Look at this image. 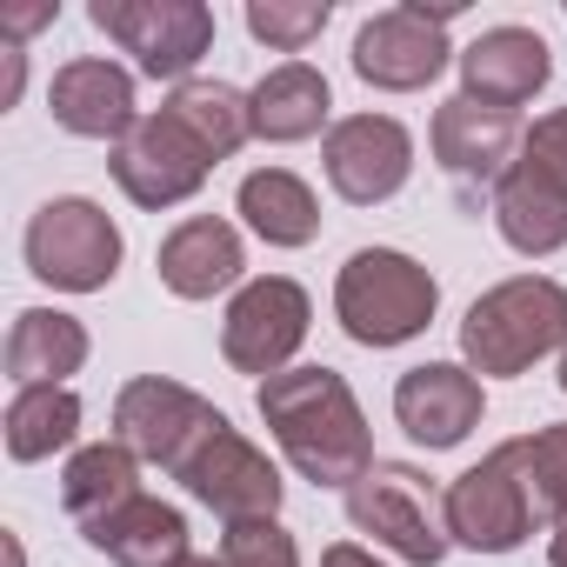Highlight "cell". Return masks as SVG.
Returning <instances> with one entry per match:
<instances>
[{
	"label": "cell",
	"mask_w": 567,
	"mask_h": 567,
	"mask_svg": "<svg viewBox=\"0 0 567 567\" xmlns=\"http://www.w3.org/2000/svg\"><path fill=\"white\" fill-rule=\"evenodd\" d=\"M274 447L288 454V467L315 487H354L368 467H374V434H368V414L354 401V388L334 374V368H288L260 381L254 394Z\"/></svg>",
	"instance_id": "6da1fadb"
},
{
	"label": "cell",
	"mask_w": 567,
	"mask_h": 567,
	"mask_svg": "<svg viewBox=\"0 0 567 567\" xmlns=\"http://www.w3.org/2000/svg\"><path fill=\"white\" fill-rule=\"evenodd\" d=\"M461 354L467 374H527L547 354H567V288L547 274H514L501 288H487L467 321H461Z\"/></svg>",
	"instance_id": "7a4b0ae2"
},
{
	"label": "cell",
	"mask_w": 567,
	"mask_h": 567,
	"mask_svg": "<svg viewBox=\"0 0 567 567\" xmlns=\"http://www.w3.org/2000/svg\"><path fill=\"white\" fill-rule=\"evenodd\" d=\"M434 308H441V280L401 247H361L334 280V321L361 348H408L414 334H427Z\"/></svg>",
	"instance_id": "3957f363"
},
{
	"label": "cell",
	"mask_w": 567,
	"mask_h": 567,
	"mask_svg": "<svg viewBox=\"0 0 567 567\" xmlns=\"http://www.w3.org/2000/svg\"><path fill=\"white\" fill-rule=\"evenodd\" d=\"M447 514V540L474 547V554H514L534 534V487H527V461L520 441H501L494 454H481L461 481H447L441 494Z\"/></svg>",
	"instance_id": "277c9868"
},
{
	"label": "cell",
	"mask_w": 567,
	"mask_h": 567,
	"mask_svg": "<svg viewBox=\"0 0 567 567\" xmlns=\"http://www.w3.org/2000/svg\"><path fill=\"white\" fill-rule=\"evenodd\" d=\"M121 254H127V240H121L114 214L87 194H61L28 220V267H34V280H48L61 295H101L121 274Z\"/></svg>",
	"instance_id": "5b68a950"
},
{
	"label": "cell",
	"mask_w": 567,
	"mask_h": 567,
	"mask_svg": "<svg viewBox=\"0 0 567 567\" xmlns=\"http://www.w3.org/2000/svg\"><path fill=\"white\" fill-rule=\"evenodd\" d=\"M348 520H354V534H374L408 567H441L447 547H454L447 540V514H441L427 474L421 467H401V461H374L348 487Z\"/></svg>",
	"instance_id": "8992f818"
},
{
	"label": "cell",
	"mask_w": 567,
	"mask_h": 567,
	"mask_svg": "<svg viewBox=\"0 0 567 567\" xmlns=\"http://www.w3.org/2000/svg\"><path fill=\"white\" fill-rule=\"evenodd\" d=\"M87 21L134 54V68L147 81H194V68L214 54V14L200 0H94Z\"/></svg>",
	"instance_id": "52a82bcc"
},
{
	"label": "cell",
	"mask_w": 567,
	"mask_h": 567,
	"mask_svg": "<svg viewBox=\"0 0 567 567\" xmlns=\"http://www.w3.org/2000/svg\"><path fill=\"white\" fill-rule=\"evenodd\" d=\"M308 328H315V301H308L301 280H288V274H260V280H247V288L227 301L220 354H227L234 374L274 381V374H288V361L301 354Z\"/></svg>",
	"instance_id": "ba28073f"
},
{
	"label": "cell",
	"mask_w": 567,
	"mask_h": 567,
	"mask_svg": "<svg viewBox=\"0 0 567 567\" xmlns=\"http://www.w3.org/2000/svg\"><path fill=\"white\" fill-rule=\"evenodd\" d=\"M220 421H227V414H220L214 401H200L194 388H181V381H167V374H141V381H127V388L114 394V441H121L134 461L167 467V474H181L187 454H194Z\"/></svg>",
	"instance_id": "9c48e42d"
},
{
	"label": "cell",
	"mask_w": 567,
	"mask_h": 567,
	"mask_svg": "<svg viewBox=\"0 0 567 567\" xmlns=\"http://www.w3.org/2000/svg\"><path fill=\"white\" fill-rule=\"evenodd\" d=\"M447 21H454V8H427V0H408V8H388V14L361 21L354 74L381 94H414V87L441 81V68L461 61L447 48Z\"/></svg>",
	"instance_id": "30bf717a"
},
{
	"label": "cell",
	"mask_w": 567,
	"mask_h": 567,
	"mask_svg": "<svg viewBox=\"0 0 567 567\" xmlns=\"http://www.w3.org/2000/svg\"><path fill=\"white\" fill-rule=\"evenodd\" d=\"M200 507H214L227 527H247V520H274L280 514V494H288V481H280V467L234 427V421H220L194 454H187V467L174 474Z\"/></svg>",
	"instance_id": "8fae6325"
},
{
	"label": "cell",
	"mask_w": 567,
	"mask_h": 567,
	"mask_svg": "<svg viewBox=\"0 0 567 567\" xmlns=\"http://www.w3.org/2000/svg\"><path fill=\"white\" fill-rule=\"evenodd\" d=\"M328 181L348 207H381L414 174V134L394 114H348L328 127Z\"/></svg>",
	"instance_id": "7c38bea8"
},
{
	"label": "cell",
	"mask_w": 567,
	"mask_h": 567,
	"mask_svg": "<svg viewBox=\"0 0 567 567\" xmlns=\"http://www.w3.org/2000/svg\"><path fill=\"white\" fill-rule=\"evenodd\" d=\"M114 181H121V194L134 200V207H147V214H161V207H181V200H194L200 187H207V174H214V161L167 121V114H147L121 147H114Z\"/></svg>",
	"instance_id": "4fadbf2b"
},
{
	"label": "cell",
	"mask_w": 567,
	"mask_h": 567,
	"mask_svg": "<svg viewBox=\"0 0 567 567\" xmlns=\"http://www.w3.org/2000/svg\"><path fill=\"white\" fill-rule=\"evenodd\" d=\"M527 127L514 107H487V101H441L434 107V161L461 181V187H501L507 167L520 161Z\"/></svg>",
	"instance_id": "5bb4252c"
},
{
	"label": "cell",
	"mask_w": 567,
	"mask_h": 567,
	"mask_svg": "<svg viewBox=\"0 0 567 567\" xmlns=\"http://www.w3.org/2000/svg\"><path fill=\"white\" fill-rule=\"evenodd\" d=\"M487 401H481V381L454 361H427V368H408L394 381V421L408 427V441H421L427 454H447L461 447L474 427H481Z\"/></svg>",
	"instance_id": "9a60e30c"
},
{
	"label": "cell",
	"mask_w": 567,
	"mask_h": 567,
	"mask_svg": "<svg viewBox=\"0 0 567 567\" xmlns=\"http://www.w3.org/2000/svg\"><path fill=\"white\" fill-rule=\"evenodd\" d=\"M48 114H54V127H68V134H81V141H127L147 114L134 107V74L127 68H114V61H68L61 74H54V87H48Z\"/></svg>",
	"instance_id": "2e32d148"
},
{
	"label": "cell",
	"mask_w": 567,
	"mask_h": 567,
	"mask_svg": "<svg viewBox=\"0 0 567 567\" xmlns=\"http://www.w3.org/2000/svg\"><path fill=\"white\" fill-rule=\"evenodd\" d=\"M554 81V48L534 28H487L461 48V94L487 107H520Z\"/></svg>",
	"instance_id": "e0dca14e"
},
{
	"label": "cell",
	"mask_w": 567,
	"mask_h": 567,
	"mask_svg": "<svg viewBox=\"0 0 567 567\" xmlns=\"http://www.w3.org/2000/svg\"><path fill=\"white\" fill-rule=\"evenodd\" d=\"M240 267H247V247H240L234 220H220V214L181 220V227L161 240V254H154L161 288L181 295V301H214V295H227L234 280H240Z\"/></svg>",
	"instance_id": "ac0fdd59"
},
{
	"label": "cell",
	"mask_w": 567,
	"mask_h": 567,
	"mask_svg": "<svg viewBox=\"0 0 567 567\" xmlns=\"http://www.w3.org/2000/svg\"><path fill=\"white\" fill-rule=\"evenodd\" d=\"M494 227L514 254L547 260L567 247V187L554 174H540L534 161H514L507 181L494 187Z\"/></svg>",
	"instance_id": "d6986e66"
},
{
	"label": "cell",
	"mask_w": 567,
	"mask_h": 567,
	"mask_svg": "<svg viewBox=\"0 0 567 567\" xmlns=\"http://www.w3.org/2000/svg\"><path fill=\"white\" fill-rule=\"evenodd\" d=\"M81 534H87V547L107 554L114 567H181V560H187V520H181V507H167V501H154V494L121 501L114 514L87 520Z\"/></svg>",
	"instance_id": "ffe728a7"
},
{
	"label": "cell",
	"mask_w": 567,
	"mask_h": 567,
	"mask_svg": "<svg viewBox=\"0 0 567 567\" xmlns=\"http://www.w3.org/2000/svg\"><path fill=\"white\" fill-rule=\"evenodd\" d=\"M254 141H274V147H295V141H315L334 114V94H328V74L308 68V61H280L254 94Z\"/></svg>",
	"instance_id": "44dd1931"
},
{
	"label": "cell",
	"mask_w": 567,
	"mask_h": 567,
	"mask_svg": "<svg viewBox=\"0 0 567 567\" xmlns=\"http://www.w3.org/2000/svg\"><path fill=\"white\" fill-rule=\"evenodd\" d=\"M87 361V328L61 308H21L8 328V381L14 388H68Z\"/></svg>",
	"instance_id": "7402d4cb"
},
{
	"label": "cell",
	"mask_w": 567,
	"mask_h": 567,
	"mask_svg": "<svg viewBox=\"0 0 567 567\" xmlns=\"http://www.w3.org/2000/svg\"><path fill=\"white\" fill-rule=\"evenodd\" d=\"M161 114H167V121H174V127H181L214 167L254 141V107H247V94L227 87V81H181V87L167 94Z\"/></svg>",
	"instance_id": "603a6c76"
},
{
	"label": "cell",
	"mask_w": 567,
	"mask_h": 567,
	"mask_svg": "<svg viewBox=\"0 0 567 567\" xmlns=\"http://www.w3.org/2000/svg\"><path fill=\"white\" fill-rule=\"evenodd\" d=\"M240 220L267 240V247H308L321 234V200L301 174L288 167H254L240 181Z\"/></svg>",
	"instance_id": "cb8c5ba5"
},
{
	"label": "cell",
	"mask_w": 567,
	"mask_h": 567,
	"mask_svg": "<svg viewBox=\"0 0 567 567\" xmlns=\"http://www.w3.org/2000/svg\"><path fill=\"white\" fill-rule=\"evenodd\" d=\"M141 494V461L121 447V441H94V447H81L74 461H68V474H61V501H68V514L87 527V520H101V514H114L121 501H134Z\"/></svg>",
	"instance_id": "d4e9b609"
},
{
	"label": "cell",
	"mask_w": 567,
	"mask_h": 567,
	"mask_svg": "<svg viewBox=\"0 0 567 567\" xmlns=\"http://www.w3.org/2000/svg\"><path fill=\"white\" fill-rule=\"evenodd\" d=\"M74 434H81L74 388H14V401H8V454L14 461H48V454L74 447Z\"/></svg>",
	"instance_id": "484cf974"
},
{
	"label": "cell",
	"mask_w": 567,
	"mask_h": 567,
	"mask_svg": "<svg viewBox=\"0 0 567 567\" xmlns=\"http://www.w3.org/2000/svg\"><path fill=\"white\" fill-rule=\"evenodd\" d=\"M328 21H334L328 0H247V34L267 41L274 54H301L308 41H321Z\"/></svg>",
	"instance_id": "4316f807"
},
{
	"label": "cell",
	"mask_w": 567,
	"mask_h": 567,
	"mask_svg": "<svg viewBox=\"0 0 567 567\" xmlns=\"http://www.w3.org/2000/svg\"><path fill=\"white\" fill-rule=\"evenodd\" d=\"M520 461H527L534 507H540V514H554V527H560V520H567V421L520 434Z\"/></svg>",
	"instance_id": "83f0119b"
},
{
	"label": "cell",
	"mask_w": 567,
	"mask_h": 567,
	"mask_svg": "<svg viewBox=\"0 0 567 567\" xmlns=\"http://www.w3.org/2000/svg\"><path fill=\"white\" fill-rule=\"evenodd\" d=\"M220 567H301V547L280 520H247L220 534Z\"/></svg>",
	"instance_id": "f1b7e54d"
},
{
	"label": "cell",
	"mask_w": 567,
	"mask_h": 567,
	"mask_svg": "<svg viewBox=\"0 0 567 567\" xmlns=\"http://www.w3.org/2000/svg\"><path fill=\"white\" fill-rule=\"evenodd\" d=\"M520 161H534L540 174H554V181L567 187V107H554V114H540V121L527 127Z\"/></svg>",
	"instance_id": "f546056e"
},
{
	"label": "cell",
	"mask_w": 567,
	"mask_h": 567,
	"mask_svg": "<svg viewBox=\"0 0 567 567\" xmlns=\"http://www.w3.org/2000/svg\"><path fill=\"white\" fill-rule=\"evenodd\" d=\"M321 567H381V560H374L368 547H354V540H341V547H328V554H321Z\"/></svg>",
	"instance_id": "4dcf8cb0"
},
{
	"label": "cell",
	"mask_w": 567,
	"mask_h": 567,
	"mask_svg": "<svg viewBox=\"0 0 567 567\" xmlns=\"http://www.w3.org/2000/svg\"><path fill=\"white\" fill-rule=\"evenodd\" d=\"M547 560H554V567H567V520L554 527V540H547Z\"/></svg>",
	"instance_id": "1f68e13d"
},
{
	"label": "cell",
	"mask_w": 567,
	"mask_h": 567,
	"mask_svg": "<svg viewBox=\"0 0 567 567\" xmlns=\"http://www.w3.org/2000/svg\"><path fill=\"white\" fill-rule=\"evenodd\" d=\"M181 567H220V554H187Z\"/></svg>",
	"instance_id": "d6a6232c"
},
{
	"label": "cell",
	"mask_w": 567,
	"mask_h": 567,
	"mask_svg": "<svg viewBox=\"0 0 567 567\" xmlns=\"http://www.w3.org/2000/svg\"><path fill=\"white\" fill-rule=\"evenodd\" d=\"M8 567H21V540L14 534H8Z\"/></svg>",
	"instance_id": "836d02e7"
},
{
	"label": "cell",
	"mask_w": 567,
	"mask_h": 567,
	"mask_svg": "<svg viewBox=\"0 0 567 567\" xmlns=\"http://www.w3.org/2000/svg\"><path fill=\"white\" fill-rule=\"evenodd\" d=\"M560 394H567V354H560Z\"/></svg>",
	"instance_id": "e575fe53"
}]
</instances>
